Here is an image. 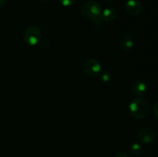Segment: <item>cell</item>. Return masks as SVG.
Here are the masks:
<instances>
[{"mask_svg": "<svg viewBox=\"0 0 158 157\" xmlns=\"http://www.w3.org/2000/svg\"><path fill=\"white\" fill-rule=\"evenodd\" d=\"M105 1H106V2H113V1H114V0H105Z\"/></svg>", "mask_w": 158, "mask_h": 157, "instance_id": "17", "label": "cell"}, {"mask_svg": "<svg viewBox=\"0 0 158 157\" xmlns=\"http://www.w3.org/2000/svg\"><path fill=\"white\" fill-rule=\"evenodd\" d=\"M153 114H154V117L158 120V102L154 103V106H153Z\"/></svg>", "mask_w": 158, "mask_h": 157, "instance_id": "13", "label": "cell"}, {"mask_svg": "<svg viewBox=\"0 0 158 157\" xmlns=\"http://www.w3.org/2000/svg\"><path fill=\"white\" fill-rule=\"evenodd\" d=\"M156 135H157V138H158V126H157V130H156Z\"/></svg>", "mask_w": 158, "mask_h": 157, "instance_id": "16", "label": "cell"}, {"mask_svg": "<svg viewBox=\"0 0 158 157\" xmlns=\"http://www.w3.org/2000/svg\"><path fill=\"white\" fill-rule=\"evenodd\" d=\"M102 11V6L98 2L90 0L83 3L80 9V13L83 16L94 21L101 16Z\"/></svg>", "mask_w": 158, "mask_h": 157, "instance_id": "2", "label": "cell"}, {"mask_svg": "<svg viewBox=\"0 0 158 157\" xmlns=\"http://www.w3.org/2000/svg\"><path fill=\"white\" fill-rule=\"evenodd\" d=\"M149 103L142 97H136L129 105V111L131 115L137 119H143L150 112Z\"/></svg>", "mask_w": 158, "mask_h": 157, "instance_id": "1", "label": "cell"}, {"mask_svg": "<svg viewBox=\"0 0 158 157\" xmlns=\"http://www.w3.org/2000/svg\"><path fill=\"white\" fill-rule=\"evenodd\" d=\"M130 150H131V153L135 155H139L142 153L141 146L137 143H132L131 147H130Z\"/></svg>", "mask_w": 158, "mask_h": 157, "instance_id": "10", "label": "cell"}, {"mask_svg": "<svg viewBox=\"0 0 158 157\" xmlns=\"http://www.w3.org/2000/svg\"><path fill=\"white\" fill-rule=\"evenodd\" d=\"M134 40L130 35H124L120 39V47L122 50L125 51V52H127V51L132 49V48L134 47Z\"/></svg>", "mask_w": 158, "mask_h": 157, "instance_id": "9", "label": "cell"}, {"mask_svg": "<svg viewBox=\"0 0 158 157\" xmlns=\"http://www.w3.org/2000/svg\"><path fill=\"white\" fill-rule=\"evenodd\" d=\"M40 1H42V2H48V1H49V0H40Z\"/></svg>", "mask_w": 158, "mask_h": 157, "instance_id": "18", "label": "cell"}, {"mask_svg": "<svg viewBox=\"0 0 158 157\" xmlns=\"http://www.w3.org/2000/svg\"><path fill=\"white\" fill-rule=\"evenodd\" d=\"M60 2L65 7H69L75 4L76 0H60Z\"/></svg>", "mask_w": 158, "mask_h": 157, "instance_id": "11", "label": "cell"}, {"mask_svg": "<svg viewBox=\"0 0 158 157\" xmlns=\"http://www.w3.org/2000/svg\"><path fill=\"white\" fill-rule=\"evenodd\" d=\"M83 70L88 76L97 77L101 72V64L96 58H88L83 64Z\"/></svg>", "mask_w": 158, "mask_h": 157, "instance_id": "4", "label": "cell"}, {"mask_svg": "<svg viewBox=\"0 0 158 157\" xmlns=\"http://www.w3.org/2000/svg\"><path fill=\"white\" fill-rule=\"evenodd\" d=\"M137 139L143 144L152 143L155 138V132L151 128H143L137 133Z\"/></svg>", "mask_w": 158, "mask_h": 157, "instance_id": "5", "label": "cell"}, {"mask_svg": "<svg viewBox=\"0 0 158 157\" xmlns=\"http://www.w3.org/2000/svg\"><path fill=\"white\" fill-rule=\"evenodd\" d=\"M131 91L133 95L137 97H141L147 91V86L143 82L140 80H136L131 84Z\"/></svg>", "mask_w": 158, "mask_h": 157, "instance_id": "7", "label": "cell"}, {"mask_svg": "<svg viewBox=\"0 0 158 157\" xmlns=\"http://www.w3.org/2000/svg\"><path fill=\"white\" fill-rule=\"evenodd\" d=\"M101 78L103 82H109L111 78V74L109 72H104L102 74Z\"/></svg>", "mask_w": 158, "mask_h": 157, "instance_id": "12", "label": "cell"}, {"mask_svg": "<svg viewBox=\"0 0 158 157\" xmlns=\"http://www.w3.org/2000/svg\"><path fill=\"white\" fill-rule=\"evenodd\" d=\"M117 16V11L113 7H107L102 11L101 18L104 22H112Z\"/></svg>", "mask_w": 158, "mask_h": 157, "instance_id": "8", "label": "cell"}, {"mask_svg": "<svg viewBox=\"0 0 158 157\" xmlns=\"http://www.w3.org/2000/svg\"><path fill=\"white\" fill-rule=\"evenodd\" d=\"M6 0H0V8L2 7L5 4H6Z\"/></svg>", "mask_w": 158, "mask_h": 157, "instance_id": "15", "label": "cell"}, {"mask_svg": "<svg viewBox=\"0 0 158 157\" xmlns=\"http://www.w3.org/2000/svg\"><path fill=\"white\" fill-rule=\"evenodd\" d=\"M114 157H129V155L126 152H119L114 155Z\"/></svg>", "mask_w": 158, "mask_h": 157, "instance_id": "14", "label": "cell"}, {"mask_svg": "<svg viewBox=\"0 0 158 157\" xmlns=\"http://www.w3.org/2000/svg\"><path fill=\"white\" fill-rule=\"evenodd\" d=\"M125 10L129 15H138L143 10V6L138 0H128L125 3Z\"/></svg>", "mask_w": 158, "mask_h": 157, "instance_id": "6", "label": "cell"}, {"mask_svg": "<svg viewBox=\"0 0 158 157\" xmlns=\"http://www.w3.org/2000/svg\"><path fill=\"white\" fill-rule=\"evenodd\" d=\"M42 32L36 26H30L25 30L23 34V40L28 46H33L38 44L41 39Z\"/></svg>", "mask_w": 158, "mask_h": 157, "instance_id": "3", "label": "cell"}]
</instances>
